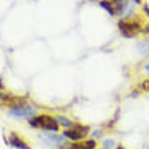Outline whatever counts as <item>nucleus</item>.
I'll return each mask as SVG.
<instances>
[{
  "label": "nucleus",
  "instance_id": "obj_1",
  "mask_svg": "<svg viewBox=\"0 0 149 149\" xmlns=\"http://www.w3.org/2000/svg\"><path fill=\"white\" fill-rule=\"evenodd\" d=\"M144 19L139 15H134L131 18H120L117 26L118 31L125 39H133V37L139 36L143 33V28H144Z\"/></svg>",
  "mask_w": 149,
  "mask_h": 149
},
{
  "label": "nucleus",
  "instance_id": "obj_2",
  "mask_svg": "<svg viewBox=\"0 0 149 149\" xmlns=\"http://www.w3.org/2000/svg\"><path fill=\"white\" fill-rule=\"evenodd\" d=\"M28 123H29V127L42 131H49V133H57L60 130V125L57 123L55 115H50V113H36L33 118H29Z\"/></svg>",
  "mask_w": 149,
  "mask_h": 149
},
{
  "label": "nucleus",
  "instance_id": "obj_3",
  "mask_svg": "<svg viewBox=\"0 0 149 149\" xmlns=\"http://www.w3.org/2000/svg\"><path fill=\"white\" fill-rule=\"evenodd\" d=\"M91 128L88 125H81V123H73L70 128H65L63 130V136L68 141H81L86 139V136L89 134Z\"/></svg>",
  "mask_w": 149,
  "mask_h": 149
},
{
  "label": "nucleus",
  "instance_id": "obj_4",
  "mask_svg": "<svg viewBox=\"0 0 149 149\" xmlns=\"http://www.w3.org/2000/svg\"><path fill=\"white\" fill-rule=\"evenodd\" d=\"M8 113H10L13 118H33L34 115L37 113V107L33 104H26L23 102L19 105H15V107H10L8 109Z\"/></svg>",
  "mask_w": 149,
  "mask_h": 149
},
{
  "label": "nucleus",
  "instance_id": "obj_5",
  "mask_svg": "<svg viewBox=\"0 0 149 149\" xmlns=\"http://www.w3.org/2000/svg\"><path fill=\"white\" fill-rule=\"evenodd\" d=\"M117 10V16L122 18H131L136 15V3L133 0H112Z\"/></svg>",
  "mask_w": 149,
  "mask_h": 149
},
{
  "label": "nucleus",
  "instance_id": "obj_6",
  "mask_svg": "<svg viewBox=\"0 0 149 149\" xmlns=\"http://www.w3.org/2000/svg\"><path fill=\"white\" fill-rule=\"evenodd\" d=\"M60 149H97V143L94 139H81V141H70L60 146Z\"/></svg>",
  "mask_w": 149,
  "mask_h": 149
},
{
  "label": "nucleus",
  "instance_id": "obj_7",
  "mask_svg": "<svg viewBox=\"0 0 149 149\" xmlns=\"http://www.w3.org/2000/svg\"><path fill=\"white\" fill-rule=\"evenodd\" d=\"M7 143L11 144L13 148H16V149H31V146L26 143V139L23 138L21 134H18V133H10Z\"/></svg>",
  "mask_w": 149,
  "mask_h": 149
},
{
  "label": "nucleus",
  "instance_id": "obj_8",
  "mask_svg": "<svg viewBox=\"0 0 149 149\" xmlns=\"http://www.w3.org/2000/svg\"><path fill=\"white\" fill-rule=\"evenodd\" d=\"M99 5H101L110 16H117V10H115V7H113V2H112V0H99Z\"/></svg>",
  "mask_w": 149,
  "mask_h": 149
},
{
  "label": "nucleus",
  "instance_id": "obj_9",
  "mask_svg": "<svg viewBox=\"0 0 149 149\" xmlns=\"http://www.w3.org/2000/svg\"><path fill=\"white\" fill-rule=\"evenodd\" d=\"M55 120H57V123L60 125V128H63V130H65V128H70L71 125L74 123L73 120H70L67 115H62V113H58V115H55Z\"/></svg>",
  "mask_w": 149,
  "mask_h": 149
},
{
  "label": "nucleus",
  "instance_id": "obj_10",
  "mask_svg": "<svg viewBox=\"0 0 149 149\" xmlns=\"http://www.w3.org/2000/svg\"><path fill=\"white\" fill-rule=\"evenodd\" d=\"M136 47L139 49V52L141 54H148L149 52V39H143L136 44Z\"/></svg>",
  "mask_w": 149,
  "mask_h": 149
},
{
  "label": "nucleus",
  "instance_id": "obj_11",
  "mask_svg": "<svg viewBox=\"0 0 149 149\" xmlns=\"http://www.w3.org/2000/svg\"><path fill=\"white\" fill-rule=\"evenodd\" d=\"M102 149H115V141L113 139H104L102 141Z\"/></svg>",
  "mask_w": 149,
  "mask_h": 149
},
{
  "label": "nucleus",
  "instance_id": "obj_12",
  "mask_svg": "<svg viewBox=\"0 0 149 149\" xmlns=\"http://www.w3.org/2000/svg\"><path fill=\"white\" fill-rule=\"evenodd\" d=\"M139 89H141L143 93H149V78L143 79V81L139 83Z\"/></svg>",
  "mask_w": 149,
  "mask_h": 149
},
{
  "label": "nucleus",
  "instance_id": "obj_13",
  "mask_svg": "<svg viewBox=\"0 0 149 149\" xmlns=\"http://www.w3.org/2000/svg\"><path fill=\"white\" fill-rule=\"evenodd\" d=\"M141 34L148 36V39H149V23H144V28H143V33Z\"/></svg>",
  "mask_w": 149,
  "mask_h": 149
},
{
  "label": "nucleus",
  "instance_id": "obj_14",
  "mask_svg": "<svg viewBox=\"0 0 149 149\" xmlns=\"http://www.w3.org/2000/svg\"><path fill=\"white\" fill-rule=\"evenodd\" d=\"M143 68H144V71H146V73L149 74V58H148V60H146V62H144V65H143Z\"/></svg>",
  "mask_w": 149,
  "mask_h": 149
},
{
  "label": "nucleus",
  "instance_id": "obj_15",
  "mask_svg": "<svg viewBox=\"0 0 149 149\" xmlns=\"http://www.w3.org/2000/svg\"><path fill=\"white\" fill-rule=\"evenodd\" d=\"M143 10H144V16H148V18H149V7H148V5H143Z\"/></svg>",
  "mask_w": 149,
  "mask_h": 149
},
{
  "label": "nucleus",
  "instance_id": "obj_16",
  "mask_svg": "<svg viewBox=\"0 0 149 149\" xmlns=\"http://www.w3.org/2000/svg\"><path fill=\"white\" fill-rule=\"evenodd\" d=\"M3 88H5V86H3V81H2V78H0V91H3Z\"/></svg>",
  "mask_w": 149,
  "mask_h": 149
},
{
  "label": "nucleus",
  "instance_id": "obj_17",
  "mask_svg": "<svg viewBox=\"0 0 149 149\" xmlns=\"http://www.w3.org/2000/svg\"><path fill=\"white\" fill-rule=\"evenodd\" d=\"M133 2H134L136 5H141V3H143V0H133Z\"/></svg>",
  "mask_w": 149,
  "mask_h": 149
},
{
  "label": "nucleus",
  "instance_id": "obj_18",
  "mask_svg": "<svg viewBox=\"0 0 149 149\" xmlns=\"http://www.w3.org/2000/svg\"><path fill=\"white\" fill-rule=\"evenodd\" d=\"M115 149H127V148H123V146H115Z\"/></svg>",
  "mask_w": 149,
  "mask_h": 149
}]
</instances>
